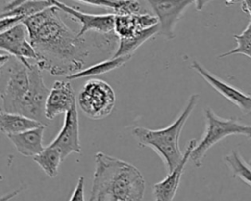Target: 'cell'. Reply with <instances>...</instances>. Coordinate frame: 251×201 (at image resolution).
<instances>
[{
	"label": "cell",
	"mask_w": 251,
	"mask_h": 201,
	"mask_svg": "<svg viewBox=\"0 0 251 201\" xmlns=\"http://www.w3.org/2000/svg\"><path fill=\"white\" fill-rule=\"evenodd\" d=\"M59 12L51 6L23 22L38 55L36 64L41 71L67 77L84 69L92 48L116 52L119 38L115 32L79 37L63 22Z\"/></svg>",
	"instance_id": "cell-1"
},
{
	"label": "cell",
	"mask_w": 251,
	"mask_h": 201,
	"mask_svg": "<svg viewBox=\"0 0 251 201\" xmlns=\"http://www.w3.org/2000/svg\"><path fill=\"white\" fill-rule=\"evenodd\" d=\"M88 201H142L145 180L132 164L97 152Z\"/></svg>",
	"instance_id": "cell-2"
},
{
	"label": "cell",
	"mask_w": 251,
	"mask_h": 201,
	"mask_svg": "<svg viewBox=\"0 0 251 201\" xmlns=\"http://www.w3.org/2000/svg\"><path fill=\"white\" fill-rule=\"evenodd\" d=\"M198 100L199 94H191L177 118L164 128L152 129L144 126H135L132 129V135L138 144L141 147L153 149L162 159L168 173L172 172L182 159L183 154L179 148V137Z\"/></svg>",
	"instance_id": "cell-3"
},
{
	"label": "cell",
	"mask_w": 251,
	"mask_h": 201,
	"mask_svg": "<svg viewBox=\"0 0 251 201\" xmlns=\"http://www.w3.org/2000/svg\"><path fill=\"white\" fill-rule=\"evenodd\" d=\"M204 116L206 121L204 134L197 141L190 156V160L196 167L202 166L207 151L222 139L237 134L251 138V125L244 124L236 118H222L209 107L205 108Z\"/></svg>",
	"instance_id": "cell-4"
},
{
	"label": "cell",
	"mask_w": 251,
	"mask_h": 201,
	"mask_svg": "<svg viewBox=\"0 0 251 201\" xmlns=\"http://www.w3.org/2000/svg\"><path fill=\"white\" fill-rule=\"evenodd\" d=\"M30 65L25 66L24 63L12 56L5 66L0 67L2 78V87L0 92L2 111L21 114L23 103L27 95L30 85Z\"/></svg>",
	"instance_id": "cell-5"
},
{
	"label": "cell",
	"mask_w": 251,
	"mask_h": 201,
	"mask_svg": "<svg viewBox=\"0 0 251 201\" xmlns=\"http://www.w3.org/2000/svg\"><path fill=\"white\" fill-rule=\"evenodd\" d=\"M76 103L84 116L100 120L112 113L116 103L115 91L105 80L90 78L83 84Z\"/></svg>",
	"instance_id": "cell-6"
},
{
	"label": "cell",
	"mask_w": 251,
	"mask_h": 201,
	"mask_svg": "<svg viewBox=\"0 0 251 201\" xmlns=\"http://www.w3.org/2000/svg\"><path fill=\"white\" fill-rule=\"evenodd\" d=\"M52 6L57 7L60 11L68 15L72 20L80 24V30L77 35L83 37L88 32L108 34L114 33L115 17L114 13L108 14H89L76 8L71 7L59 0H47Z\"/></svg>",
	"instance_id": "cell-7"
},
{
	"label": "cell",
	"mask_w": 251,
	"mask_h": 201,
	"mask_svg": "<svg viewBox=\"0 0 251 201\" xmlns=\"http://www.w3.org/2000/svg\"><path fill=\"white\" fill-rule=\"evenodd\" d=\"M41 72L36 63H31L29 67L30 85L23 103L21 114L39 121L46 126L45 104L50 89L45 85Z\"/></svg>",
	"instance_id": "cell-8"
},
{
	"label": "cell",
	"mask_w": 251,
	"mask_h": 201,
	"mask_svg": "<svg viewBox=\"0 0 251 201\" xmlns=\"http://www.w3.org/2000/svg\"><path fill=\"white\" fill-rule=\"evenodd\" d=\"M0 48L25 66L31 64L28 60H33L34 63L38 61V55L28 39L26 27L23 23L0 32Z\"/></svg>",
	"instance_id": "cell-9"
},
{
	"label": "cell",
	"mask_w": 251,
	"mask_h": 201,
	"mask_svg": "<svg viewBox=\"0 0 251 201\" xmlns=\"http://www.w3.org/2000/svg\"><path fill=\"white\" fill-rule=\"evenodd\" d=\"M159 21L160 32L166 39L175 38V27L194 0H145Z\"/></svg>",
	"instance_id": "cell-10"
},
{
	"label": "cell",
	"mask_w": 251,
	"mask_h": 201,
	"mask_svg": "<svg viewBox=\"0 0 251 201\" xmlns=\"http://www.w3.org/2000/svg\"><path fill=\"white\" fill-rule=\"evenodd\" d=\"M50 145L60 151L63 161L72 153L81 152L77 104L65 114L63 126Z\"/></svg>",
	"instance_id": "cell-11"
},
{
	"label": "cell",
	"mask_w": 251,
	"mask_h": 201,
	"mask_svg": "<svg viewBox=\"0 0 251 201\" xmlns=\"http://www.w3.org/2000/svg\"><path fill=\"white\" fill-rule=\"evenodd\" d=\"M191 68L198 75H200L206 80V82H208L217 92L237 106L242 111V113H251V95L244 93L237 87L219 78L198 61H193L191 63Z\"/></svg>",
	"instance_id": "cell-12"
},
{
	"label": "cell",
	"mask_w": 251,
	"mask_h": 201,
	"mask_svg": "<svg viewBox=\"0 0 251 201\" xmlns=\"http://www.w3.org/2000/svg\"><path fill=\"white\" fill-rule=\"evenodd\" d=\"M76 105L75 90L70 80H57L53 83L45 104V117L53 120L60 114H66Z\"/></svg>",
	"instance_id": "cell-13"
},
{
	"label": "cell",
	"mask_w": 251,
	"mask_h": 201,
	"mask_svg": "<svg viewBox=\"0 0 251 201\" xmlns=\"http://www.w3.org/2000/svg\"><path fill=\"white\" fill-rule=\"evenodd\" d=\"M197 144L196 139H191L183 153L180 163L164 179L153 185V200L154 201H173L178 189L180 178L191 153Z\"/></svg>",
	"instance_id": "cell-14"
},
{
	"label": "cell",
	"mask_w": 251,
	"mask_h": 201,
	"mask_svg": "<svg viewBox=\"0 0 251 201\" xmlns=\"http://www.w3.org/2000/svg\"><path fill=\"white\" fill-rule=\"evenodd\" d=\"M157 25H159L157 17L147 12L130 15H116L114 32L119 39L130 38L140 31Z\"/></svg>",
	"instance_id": "cell-15"
},
{
	"label": "cell",
	"mask_w": 251,
	"mask_h": 201,
	"mask_svg": "<svg viewBox=\"0 0 251 201\" xmlns=\"http://www.w3.org/2000/svg\"><path fill=\"white\" fill-rule=\"evenodd\" d=\"M45 127L46 126H41L21 133L9 134L7 137L21 155L25 157H35L45 149V146L43 145V133Z\"/></svg>",
	"instance_id": "cell-16"
},
{
	"label": "cell",
	"mask_w": 251,
	"mask_h": 201,
	"mask_svg": "<svg viewBox=\"0 0 251 201\" xmlns=\"http://www.w3.org/2000/svg\"><path fill=\"white\" fill-rule=\"evenodd\" d=\"M45 126L39 121L31 119L22 114L8 113L1 110L0 112V129L6 135L21 133Z\"/></svg>",
	"instance_id": "cell-17"
},
{
	"label": "cell",
	"mask_w": 251,
	"mask_h": 201,
	"mask_svg": "<svg viewBox=\"0 0 251 201\" xmlns=\"http://www.w3.org/2000/svg\"><path fill=\"white\" fill-rule=\"evenodd\" d=\"M131 56H120V57H111L109 59H105L98 63L92 64L89 67L84 68L83 70L70 75L66 77L68 80H75L79 78H85L90 76H95L99 75L106 74L108 72L114 71L123 65H125L127 61H129Z\"/></svg>",
	"instance_id": "cell-18"
},
{
	"label": "cell",
	"mask_w": 251,
	"mask_h": 201,
	"mask_svg": "<svg viewBox=\"0 0 251 201\" xmlns=\"http://www.w3.org/2000/svg\"><path fill=\"white\" fill-rule=\"evenodd\" d=\"M160 32V26L159 25L152 26L150 28L144 29L134 35L130 38H125V39H119L118 48L116 52L114 53L113 57H120V56H131L135 52L136 49H138L139 46H141L145 41L152 38L154 35L158 34Z\"/></svg>",
	"instance_id": "cell-19"
},
{
	"label": "cell",
	"mask_w": 251,
	"mask_h": 201,
	"mask_svg": "<svg viewBox=\"0 0 251 201\" xmlns=\"http://www.w3.org/2000/svg\"><path fill=\"white\" fill-rule=\"evenodd\" d=\"M83 4L111 9L116 15H130L139 14L142 12V7L137 0H75Z\"/></svg>",
	"instance_id": "cell-20"
},
{
	"label": "cell",
	"mask_w": 251,
	"mask_h": 201,
	"mask_svg": "<svg viewBox=\"0 0 251 201\" xmlns=\"http://www.w3.org/2000/svg\"><path fill=\"white\" fill-rule=\"evenodd\" d=\"M33 160L43 172L52 178L57 176L60 164L63 161L60 151L50 144L46 146L41 153L33 157Z\"/></svg>",
	"instance_id": "cell-21"
},
{
	"label": "cell",
	"mask_w": 251,
	"mask_h": 201,
	"mask_svg": "<svg viewBox=\"0 0 251 201\" xmlns=\"http://www.w3.org/2000/svg\"><path fill=\"white\" fill-rule=\"evenodd\" d=\"M224 161L230 169L233 177H238L251 186V166L244 161L238 151L232 150L229 154L225 156Z\"/></svg>",
	"instance_id": "cell-22"
},
{
	"label": "cell",
	"mask_w": 251,
	"mask_h": 201,
	"mask_svg": "<svg viewBox=\"0 0 251 201\" xmlns=\"http://www.w3.org/2000/svg\"><path fill=\"white\" fill-rule=\"evenodd\" d=\"M51 6V3L48 2L47 0H27L19 7H17L16 9H14L13 11L6 14H1V18L8 16H16L25 20L26 18L33 16Z\"/></svg>",
	"instance_id": "cell-23"
},
{
	"label": "cell",
	"mask_w": 251,
	"mask_h": 201,
	"mask_svg": "<svg viewBox=\"0 0 251 201\" xmlns=\"http://www.w3.org/2000/svg\"><path fill=\"white\" fill-rule=\"evenodd\" d=\"M233 38L236 41V47L219 55L218 57L225 58L234 54H243L251 59V21L248 23L244 30L239 34L233 35Z\"/></svg>",
	"instance_id": "cell-24"
},
{
	"label": "cell",
	"mask_w": 251,
	"mask_h": 201,
	"mask_svg": "<svg viewBox=\"0 0 251 201\" xmlns=\"http://www.w3.org/2000/svg\"><path fill=\"white\" fill-rule=\"evenodd\" d=\"M69 201H85L84 198V176H80Z\"/></svg>",
	"instance_id": "cell-25"
},
{
	"label": "cell",
	"mask_w": 251,
	"mask_h": 201,
	"mask_svg": "<svg viewBox=\"0 0 251 201\" xmlns=\"http://www.w3.org/2000/svg\"><path fill=\"white\" fill-rule=\"evenodd\" d=\"M27 0H10L8 2H6L3 7H2V11L1 14H6L9 13L11 11H13L14 9H16L17 7H19L20 5H22L23 3H25Z\"/></svg>",
	"instance_id": "cell-26"
},
{
	"label": "cell",
	"mask_w": 251,
	"mask_h": 201,
	"mask_svg": "<svg viewBox=\"0 0 251 201\" xmlns=\"http://www.w3.org/2000/svg\"><path fill=\"white\" fill-rule=\"evenodd\" d=\"M241 9L251 17V0H241Z\"/></svg>",
	"instance_id": "cell-27"
},
{
	"label": "cell",
	"mask_w": 251,
	"mask_h": 201,
	"mask_svg": "<svg viewBox=\"0 0 251 201\" xmlns=\"http://www.w3.org/2000/svg\"><path fill=\"white\" fill-rule=\"evenodd\" d=\"M211 1H213V0H194L196 10L201 11L206 6V4H208Z\"/></svg>",
	"instance_id": "cell-28"
},
{
	"label": "cell",
	"mask_w": 251,
	"mask_h": 201,
	"mask_svg": "<svg viewBox=\"0 0 251 201\" xmlns=\"http://www.w3.org/2000/svg\"><path fill=\"white\" fill-rule=\"evenodd\" d=\"M224 1H225L226 5H232V4L237 3V2H239V1H241V0H224Z\"/></svg>",
	"instance_id": "cell-29"
},
{
	"label": "cell",
	"mask_w": 251,
	"mask_h": 201,
	"mask_svg": "<svg viewBox=\"0 0 251 201\" xmlns=\"http://www.w3.org/2000/svg\"><path fill=\"white\" fill-rule=\"evenodd\" d=\"M249 165H250V166H251V162H249Z\"/></svg>",
	"instance_id": "cell-30"
}]
</instances>
